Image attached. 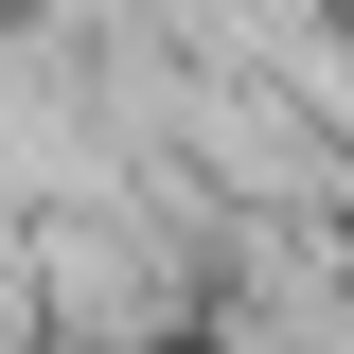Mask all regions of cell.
I'll use <instances>...</instances> for the list:
<instances>
[{
    "label": "cell",
    "instance_id": "6da1fadb",
    "mask_svg": "<svg viewBox=\"0 0 354 354\" xmlns=\"http://www.w3.org/2000/svg\"><path fill=\"white\" fill-rule=\"evenodd\" d=\"M283 18H301V0H283Z\"/></svg>",
    "mask_w": 354,
    "mask_h": 354
}]
</instances>
